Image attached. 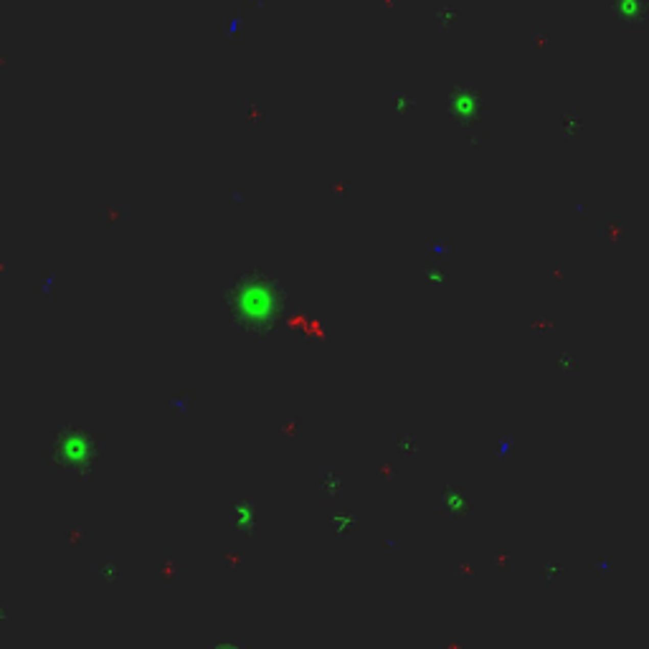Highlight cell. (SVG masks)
Wrapping results in <instances>:
<instances>
[{"instance_id":"cell-4","label":"cell","mask_w":649,"mask_h":649,"mask_svg":"<svg viewBox=\"0 0 649 649\" xmlns=\"http://www.w3.org/2000/svg\"><path fill=\"white\" fill-rule=\"evenodd\" d=\"M218 649H241V647H228V644H226V647H218Z\"/></svg>"},{"instance_id":"cell-2","label":"cell","mask_w":649,"mask_h":649,"mask_svg":"<svg viewBox=\"0 0 649 649\" xmlns=\"http://www.w3.org/2000/svg\"><path fill=\"white\" fill-rule=\"evenodd\" d=\"M233 525L238 530H251L254 527V507L249 502H238L233 510Z\"/></svg>"},{"instance_id":"cell-1","label":"cell","mask_w":649,"mask_h":649,"mask_svg":"<svg viewBox=\"0 0 649 649\" xmlns=\"http://www.w3.org/2000/svg\"><path fill=\"white\" fill-rule=\"evenodd\" d=\"M441 505H444L446 512L462 515V512H467V510H469V500H467L459 490H446V492L441 495Z\"/></svg>"},{"instance_id":"cell-3","label":"cell","mask_w":649,"mask_h":649,"mask_svg":"<svg viewBox=\"0 0 649 649\" xmlns=\"http://www.w3.org/2000/svg\"><path fill=\"white\" fill-rule=\"evenodd\" d=\"M353 522H355V517L348 512V515H340V517H335V520H332V527H335L338 533H348V530L353 527Z\"/></svg>"}]
</instances>
